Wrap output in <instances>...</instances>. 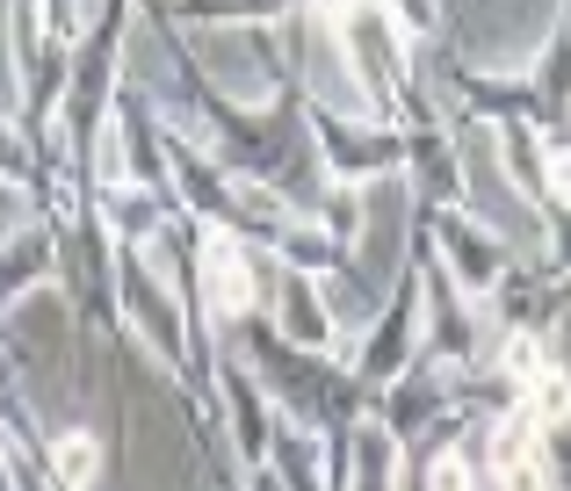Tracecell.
<instances>
[{"label":"cell","instance_id":"obj_2","mask_svg":"<svg viewBox=\"0 0 571 491\" xmlns=\"http://www.w3.org/2000/svg\"><path fill=\"white\" fill-rule=\"evenodd\" d=\"M94 456H102V448H94V433L59 441V462H65V477H73V484H87V477H94Z\"/></svg>","mask_w":571,"mask_h":491},{"label":"cell","instance_id":"obj_1","mask_svg":"<svg viewBox=\"0 0 571 491\" xmlns=\"http://www.w3.org/2000/svg\"><path fill=\"white\" fill-rule=\"evenodd\" d=\"M210 275H217V311H239V304H247V282L232 275V253H225V245H210Z\"/></svg>","mask_w":571,"mask_h":491},{"label":"cell","instance_id":"obj_3","mask_svg":"<svg viewBox=\"0 0 571 491\" xmlns=\"http://www.w3.org/2000/svg\"><path fill=\"white\" fill-rule=\"evenodd\" d=\"M434 491H470V477H464V462H456V456L434 462Z\"/></svg>","mask_w":571,"mask_h":491}]
</instances>
